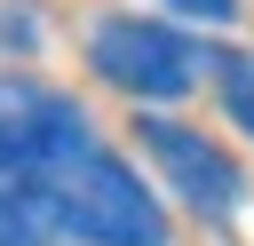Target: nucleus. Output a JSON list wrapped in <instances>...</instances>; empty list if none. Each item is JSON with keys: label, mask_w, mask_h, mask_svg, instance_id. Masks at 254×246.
Listing matches in <instances>:
<instances>
[{"label": "nucleus", "mask_w": 254, "mask_h": 246, "mask_svg": "<svg viewBox=\"0 0 254 246\" xmlns=\"http://www.w3.org/2000/svg\"><path fill=\"white\" fill-rule=\"evenodd\" d=\"M175 16H198V24H230L238 16V0H167Z\"/></svg>", "instance_id": "7"}, {"label": "nucleus", "mask_w": 254, "mask_h": 246, "mask_svg": "<svg viewBox=\"0 0 254 246\" xmlns=\"http://www.w3.org/2000/svg\"><path fill=\"white\" fill-rule=\"evenodd\" d=\"M135 135H143V151L167 167V183L198 206V214H238V198H246V175L206 143V135H190V127H175V119H135Z\"/></svg>", "instance_id": "4"}, {"label": "nucleus", "mask_w": 254, "mask_h": 246, "mask_svg": "<svg viewBox=\"0 0 254 246\" xmlns=\"http://www.w3.org/2000/svg\"><path fill=\"white\" fill-rule=\"evenodd\" d=\"M48 190L40 175H0V246H48Z\"/></svg>", "instance_id": "5"}, {"label": "nucleus", "mask_w": 254, "mask_h": 246, "mask_svg": "<svg viewBox=\"0 0 254 246\" xmlns=\"http://www.w3.org/2000/svg\"><path fill=\"white\" fill-rule=\"evenodd\" d=\"M40 190H48V222H56L64 238H79V246H167L159 198L135 183L127 159H111V151H95V143H87L79 159L48 167Z\"/></svg>", "instance_id": "1"}, {"label": "nucleus", "mask_w": 254, "mask_h": 246, "mask_svg": "<svg viewBox=\"0 0 254 246\" xmlns=\"http://www.w3.org/2000/svg\"><path fill=\"white\" fill-rule=\"evenodd\" d=\"M206 71H214V87H222V111L254 135V56H246V48H206Z\"/></svg>", "instance_id": "6"}, {"label": "nucleus", "mask_w": 254, "mask_h": 246, "mask_svg": "<svg viewBox=\"0 0 254 246\" xmlns=\"http://www.w3.org/2000/svg\"><path fill=\"white\" fill-rule=\"evenodd\" d=\"M87 151V111L56 87L0 79V175H48Z\"/></svg>", "instance_id": "3"}, {"label": "nucleus", "mask_w": 254, "mask_h": 246, "mask_svg": "<svg viewBox=\"0 0 254 246\" xmlns=\"http://www.w3.org/2000/svg\"><path fill=\"white\" fill-rule=\"evenodd\" d=\"M87 63H95L111 87L143 95V103H175V95L198 87L206 48H190L183 32H167V24H151V16H111V24H95Z\"/></svg>", "instance_id": "2"}]
</instances>
